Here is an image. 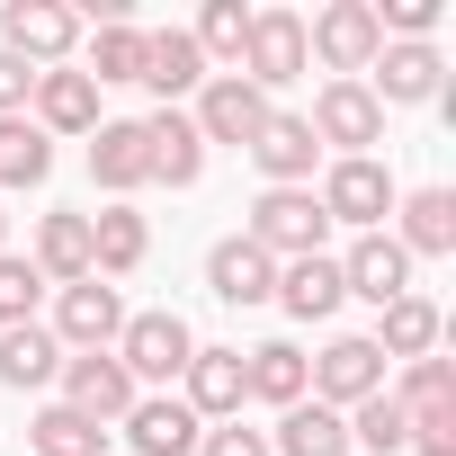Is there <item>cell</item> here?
Listing matches in <instances>:
<instances>
[{"mask_svg": "<svg viewBox=\"0 0 456 456\" xmlns=\"http://www.w3.org/2000/svg\"><path fill=\"white\" fill-rule=\"evenodd\" d=\"M322 233H331V215L314 206V188H269V197L251 206V233H242V242H260L269 260H314Z\"/></svg>", "mask_w": 456, "mask_h": 456, "instance_id": "6da1fadb", "label": "cell"}, {"mask_svg": "<svg viewBox=\"0 0 456 456\" xmlns=\"http://www.w3.org/2000/svg\"><path fill=\"white\" fill-rule=\"evenodd\" d=\"M188 358H197V331H188L179 314H126V331H117V367H126L134 385H170Z\"/></svg>", "mask_w": 456, "mask_h": 456, "instance_id": "7a4b0ae2", "label": "cell"}, {"mask_svg": "<svg viewBox=\"0 0 456 456\" xmlns=\"http://www.w3.org/2000/svg\"><path fill=\"white\" fill-rule=\"evenodd\" d=\"M305 54H322L340 81H358L376 54H385V28H376V0H331V10L305 28Z\"/></svg>", "mask_w": 456, "mask_h": 456, "instance_id": "3957f363", "label": "cell"}, {"mask_svg": "<svg viewBox=\"0 0 456 456\" xmlns=\"http://www.w3.org/2000/svg\"><path fill=\"white\" fill-rule=\"evenodd\" d=\"M72 45H81V19L63 10V0H10V10H0V54H19L28 72L63 63Z\"/></svg>", "mask_w": 456, "mask_h": 456, "instance_id": "277c9868", "label": "cell"}, {"mask_svg": "<svg viewBox=\"0 0 456 456\" xmlns=\"http://www.w3.org/2000/svg\"><path fill=\"white\" fill-rule=\"evenodd\" d=\"M63 411H81V420H126L134 411V376L117 367V349H72L63 358Z\"/></svg>", "mask_w": 456, "mask_h": 456, "instance_id": "5b68a950", "label": "cell"}, {"mask_svg": "<svg viewBox=\"0 0 456 456\" xmlns=\"http://www.w3.org/2000/svg\"><path fill=\"white\" fill-rule=\"evenodd\" d=\"M305 72V19L296 10H251V45H242V81L269 99Z\"/></svg>", "mask_w": 456, "mask_h": 456, "instance_id": "8992f818", "label": "cell"}, {"mask_svg": "<svg viewBox=\"0 0 456 456\" xmlns=\"http://www.w3.org/2000/svg\"><path fill=\"white\" fill-rule=\"evenodd\" d=\"M305 126H314V143H340V161H367V143H385V108L367 99V81H331Z\"/></svg>", "mask_w": 456, "mask_h": 456, "instance_id": "52a82bcc", "label": "cell"}, {"mask_svg": "<svg viewBox=\"0 0 456 456\" xmlns=\"http://www.w3.org/2000/svg\"><path fill=\"white\" fill-rule=\"evenodd\" d=\"M305 385H314V403L349 411V403L385 394V349H376V340H331L322 358H305Z\"/></svg>", "mask_w": 456, "mask_h": 456, "instance_id": "ba28073f", "label": "cell"}, {"mask_svg": "<svg viewBox=\"0 0 456 456\" xmlns=\"http://www.w3.org/2000/svg\"><path fill=\"white\" fill-rule=\"evenodd\" d=\"M188 126H197V143H242V152H251V134L269 126V99H260L242 72H215V81L197 90V117H188Z\"/></svg>", "mask_w": 456, "mask_h": 456, "instance_id": "9c48e42d", "label": "cell"}, {"mask_svg": "<svg viewBox=\"0 0 456 456\" xmlns=\"http://www.w3.org/2000/svg\"><path fill=\"white\" fill-rule=\"evenodd\" d=\"M331 224H358V233H376V224L394 215V179H385V161L367 152V161H331V179H322V197H314Z\"/></svg>", "mask_w": 456, "mask_h": 456, "instance_id": "30bf717a", "label": "cell"}, {"mask_svg": "<svg viewBox=\"0 0 456 456\" xmlns=\"http://www.w3.org/2000/svg\"><path fill=\"white\" fill-rule=\"evenodd\" d=\"M117 331H126V305H117L108 278H81V287L54 296V340L63 349H117Z\"/></svg>", "mask_w": 456, "mask_h": 456, "instance_id": "8fae6325", "label": "cell"}, {"mask_svg": "<svg viewBox=\"0 0 456 456\" xmlns=\"http://www.w3.org/2000/svg\"><path fill=\"white\" fill-rule=\"evenodd\" d=\"M340 287H349V296H367V305L385 314L394 296H411V251H403L394 233H358V242H349V260H340Z\"/></svg>", "mask_w": 456, "mask_h": 456, "instance_id": "7c38bea8", "label": "cell"}, {"mask_svg": "<svg viewBox=\"0 0 456 456\" xmlns=\"http://www.w3.org/2000/svg\"><path fill=\"white\" fill-rule=\"evenodd\" d=\"M251 161L269 170V188H314L322 143H314V126H305V117H278V108H269V126L251 134Z\"/></svg>", "mask_w": 456, "mask_h": 456, "instance_id": "4fadbf2b", "label": "cell"}, {"mask_svg": "<svg viewBox=\"0 0 456 456\" xmlns=\"http://www.w3.org/2000/svg\"><path fill=\"white\" fill-rule=\"evenodd\" d=\"M206 287H215L224 305H269V296H278V260H269L260 242L233 233V242H215V251H206Z\"/></svg>", "mask_w": 456, "mask_h": 456, "instance_id": "5bb4252c", "label": "cell"}, {"mask_svg": "<svg viewBox=\"0 0 456 456\" xmlns=\"http://www.w3.org/2000/svg\"><path fill=\"white\" fill-rule=\"evenodd\" d=\"M143 90H152L161 108H179L188 90H206V54H197V37H188V28L143 37Z\"/></svg>", "mask_w": 456, "mask_h": 456, "instance_id": "9a60e30c", "label": "cell"}, {"mask_svg": "<svg viewBox=\"0 0 456 456\" xmlns=\"http://www.w3.org/2000/svg\"><path fill=\"white\" fill-rule=\"evenodd\" d=\"M179 376H188L179 403H188L197 420H233V411H242V349H197Z\"/></svg>", "mask_w": 456, "mask_h": 456, "instance_id": "2e32d148", "label": "cell"}, {"mask_svg": "<svg viewBox=\"0 0 456 456\" xmlns=\"http://www.w3.org/2000/svg\"><path fill=\"white\" fill-rule=\"evenodd\" d=\"M367 72H376V90H367L376 108H385V99L411 108V99H438V72H447V63H438V45H385Z\"/></svg>", "mask_w": 456, "mask_h": 456, "instance_id": "e0dca14e", "label": "cell"}, {"mask_svg": "<svg viewBox=\"0 0 456 456\" xmlns=\"http://www.w3.org/2000/svg\"><path fill=\"white\" fill-rule=\"evenodd\" d=\"M37 126L45 134H99V81L90 72H37Z\"/></svg>", "mask_w": 456, "mask_h": 456, "instance_id": "ac0fdd59", "label": "cell"}, {"mask_svg": "<svg viewBox=\"0 0 456 456\" xmlns=\"http://www.w3.org/2000/svg\"><path fill=\"white\" fill-rule=\"evenodd\" d=\"M143 152H152V179H161V188H197V170H206V143H197V126H188L179 108L143 117Z\"/></svg>", "mask_w": 456, "mask_h": 456, "instance_id": "d6986e66", "label": "cell"}, {"mask_svg": "<svg viewBox=\"0 0 456 456\" xmlns=\"http://www.w3.org/2000/svg\"><path fill=\"white\" fill-rule=\"evenodd\" d=\"M90 179H99L108 197H134V188L152 179V152H143V126H126V117H117V126H99V134H90Z\"/></svg>", "mask_w": 456, "mask_h": 456, "instance_id": "ffe728a7", "label": "cell"}, {"mask_svg": "<svg viewBox=\"0 0 456 456\" xmlns=\"http://www.w3.org/2000/svg\"><path fill=\"white\" fill-rule=\"evenodd\" d=\"M126 438H134L143 456H188V447H197V411H188L179 394H134Z\"/></svg>", "mask_w": 456, "mask_h": 456, "instance_id": "44dd1931", "label": "cell"}, {"mask_svg": "<svg viewBox=\"0 0 456 456\" xmlns=\"http://www.w3.org/2000/svg\"><path fill=\"white\" fill-rule=\"evenodd\" d=\"M340 296H349V287H340V260H331V251H314V260H287V269H278V305H287L296 322L340 314Z\"/></svg>", "mask_w": 456, "mask_h": 456, "instance_id": "7402d4cb", "label": "cell"}, {"mask_svg": "<svg viewBox=\"0 0 456 456\" xmlns=\"http://www.w3.org/2000/svg\"><path fill=\"white\" fill-rule=\"evenodd\" d=\"M394 215H403V251H420V260L456 251V197L447 188H411V197H394Z\"/></svg>", "mask_w": 456, "mask_h": 456, "instance_id": "603a6c76", "label": "cell"}, {"mask_svg": "<svg viewBox=\"0 0 456 456\" xmlns=\"http://www.w3.org/2000/svg\"><path fill=\"white\" fill-rule=\"evenodd\" d=\"M54 376H63V340H54V331H37V322L0 331V385H10V394H37V385H54Z\"/></svg>", "mask_w": 456, "mask_h": 456, "instance_id": "cb8c5ba5", "label": "cell"}, {"mask_svg": "<svg viewBox=\"0 0 456 456\" xmlns=\"http://www.w3.org/2000/svg\"><path fill=\"white\" fill-rule=\"evenodd\" d=\"M143 215L134 206H108V215H90V278H126V269H143Z\"/></svg>", "mask_w": 456, "mask_h": 456, "instance_id": "d4e9b609", "label": "cell"}, {"mask_svg": "<svg viewBox=\"0 0 456 456\" xmlns=\"http://www.w3.org/2000/svg\"><path fill=\"white\" fill-rule=\"evenodd\" d=\"M37 278H54V287L90 278V215H45L37 224Z\"/></svg>", "mask_w": 456, "mask_h": 456, "instance_id": "484cf974", "label": "cell"}, {"mask_svg": "<svg viewBox=\"0 0 456 456\" xmlns=\"http://www.w3.org/2000/svg\"><path fill=\"white\" fill-rule=\"evenodd\" d=\"M278 456H349V420H340L331 403H287Z\"/></svg>", "mask_w": 456, "mask_h": 456, "instance_id": "4316f807", "label": "cell"}, {"mask_svg": "<svg viewBox=\"0 0 456 456\" xmlns=\"http://www.w3.org/2000/svg\"><path fill=\"white\" fill-rule=\"evenodd\" d=\"M376 349H385V358H429V349H438V305H429V296H394L385 322H376Z\"/></svg>", "mask_w": 456, "mask_h": 456, "instance_id": "83f0119b", "label": "cell"}, {"mask_svg": "<svg viewBox=\"0 0 456 456\" xmlns=\"http://www.w3.org/2000/svg\"><path fill=\"white\" fill-rule=\"evenodd\" d=\"M242 394H260V403H305V349H287V340H269V349H251L242 358Z\"/></svg>", "mask_w": 456, "mask_h": 456, "instance_id": "f1b7e54d", "label": "cell"}, {"mask_svg": "<svg viewBox=\"0 0 456 456\" xmlns=\"http://www.w3.org/2000/svg\"><path fill=\"white\" fill-rule=\"evenodd\" d=\"M340 420H349V447H367V456H403V447H411V411H403L394 394H367V403H349Z\"/></svg>", "mask_w": 456, "mask_h": 456, "instance_id": "f546056e", "label": "cell"}, {"mask_svg": "<svg viewBox=\"0 0 456 456\" xmlns=\"http://www.w3.org/2000/svg\"><path fill=\"white\" fill-rule=\"evenodd\" d=\"M54 170V143H45V126H28V117H0V188H37Z\"/></svg>", "mask_w": 456, "mask_h": 456, "instance_id": "4dcf8cb0", "label": "cell"}, {"mask_svg": "<svg viewBox=\"0 0 456 456\" xmlns=\"http://www.w3.org/2000/svg\"><path fill=\"white\" fill-rule=\"evenodd\" d=\"M188 37H197V54H206V63H233V72H242V45H251V10H242V0H206V19H197Z\"/></svg>", "mask_w": 456, "mask_h": 456, "instance_id": "1f68e13d", "label": "cell"}, {"mask_svg": "<svg viewBox=\"0 0 456 456\" xmlns=\"http://www.w3.org/2000/svg\"><path fill=\"white\" fill-rule=\"evenodd\" d=\"M37 456H108V429L54 403V411H37Z\"/></svg>", "mask_w": 456, "mask_h": 456, "instance_id": "d6a6232c", "label": "cell"}, {"mask_svg": "<svg viewBox=\"0 0 456 456\" xmlns=\"http://www.w3.org/2000/svg\"><path fill=\"white\" fill-rule=\"evenodd\" d=\"M90 81H143V28H99V45H90Z\"/></svg>", "mask_w": 456, "mask_h": 456, "instance_id": "836d02e7", "label": "cell"}, {"mask_svg": "<svg viewBox=\"0 0 456 456\" xmlns=\"http://www.w3.org/2000/svg\"><path fill=\"white\" fill-rule=\"evenodd\" d=\"M37 296H45L37 260H10V251H0V331H19V322H37Z\"/></svg>", "mask_w": 456, "mask_h": 456, "instance_id": "e575fe53", "label": "cell"}, {"mask_svg": "<svg viewBox=\"0 0 456 456\" xmlns=\"http://www.w3.org/2000/svg\"><path fill=\"white\" fill-rule=\"evenodd\" d=\"M394 403H403V411H438V403H456V376H447V358H411Z\"/></svg>", "mask_w": 456, "mask_h": 456, "instance_id": "d590c367", "label": "cell"}, {"mask_svg": "<svg viewBox=\"0 0 456 456\" xmlns=\"http://www.w3.org/2000/svg\"><path fill=\"white\" fill-rule=\"evenodd\" d=\"M411 447H420V456H456V403L411 411Z\"/></svg>", "mask_w": 456, "mask_h": 456, "instance_id": "8d00e7d4", "label": "cell"}, {"mask_svg": "<svg viewBox=\"0 0 456 456\" xmlns=\"http://www.w3.org/2000/svg\"><path fill=\"white\" fill-rule=\"evenodd\" d=\"M197 456H269V438L242 429V420H233V429H197Z\"/></svg>", "mask_w": 456, "mask_h": 456, "instance_id": "74e56055", "label": "cell"}, {"mask_svg": "<svg viewBox=\"0 0 456 456\" xmlns=\"http://www.w3.org/2000/svg\"><path fill=\"white\" fill-rule=\"evenodd\" d=\"M28 99H37V72L19 54H0V117H28Z\"/></svg>", "mask_w": 456, "mask_h": 456, "instance_id": "f35d334b", "label": "cell"}, {"mask_svg": "<svg viewBox=\"0 0 456 456\" xmlns=\"http://www.w3.org/2000/svg\"><path fill=\"white\" fill-rule=\"evenodd\" d=\"M0 242H10V215H0Z\"/></svg>", "mask_w": 456, "mask_h": 456, "instance_id": "ab89813d", "label": "cell"}]
</instances>
